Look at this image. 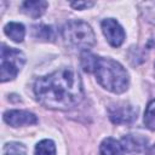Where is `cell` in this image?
Listing matches in <instances>:
<instances>
[{
    "label": "cell",
    "mask_w": 155,
    "mask_h": 155,
    "mask_svg": "<svg viewBox=\"0 0 155 155\" xmlns=\"http://www.w3.org/2000/svg\"><path fill=\"white\" fill-rule=\"evenodd\" d=\"M34 93L40 104L58 110L76 107L84 97L80 76L71 68H61L39 78L34 84Z\"/></svg>",
    "instance_id": "obj_1"
},
{
    "label": "cell",
    "mask_w": 155,
    "mask_h": 155,
    "mask_svg": "<svg viewBox=\"0 0 155 155\" xmlns=\"http://www.w3.org/2000/svg\"><path fill=\"white\" fill-rule=\"evenodd\" d=\"M81 64L85 71L93 73L98 84L113 93H122L128 87V74L126 69L111 58H103L90 52H84Z\"/></svg>",
    "instance_id": "obj_2"
},
{
    "label": "cell",
    "mask_w": 155,
    "mask_h": 155,
    "mask_svg": "<svg viewBox=\"0 0 155 155\" xmlns=\"http://www.w3.org/2000/svg\"><path fill=\"white\" fill-rule=\"evenodd\" d=\"M65 42L75 48L87 50L96 44V36L92 28L82 21H70L62 30Z\"/></svg>",
    "instance_id": "obj_3"
},
{
    "label": "cell",
    "mask_w": 155,
    "mask_h": 155,
    "mask_svg": "<svg viewBox=\"0 0 155 155\" xmlns=\"http://www.w3.org/2000/svg\"><path fill=\"white\" fill-rule=\"evenodd\" d=\"M25 63V56L22 51L7 47L5 44L1 46V82H6L17 76L19 70Z\"/></svg>",
    "instance_id": "obj_4"
},
{
    "label": "cell",
    "mask_w": 155,
    "mask_h": 155,
    "mask_svg": "<svg viewBox=\"0 0 155 155\" xmlns=\"http://www.w3.org/2000/svg\"><path fill=\"white\" fill-rule=\"evenodd\" d=\"M102 31L113 47H119L122 45L125 40V31L114 18H107L102 21Z\"/></svg>",
    "instance_id": "obj_5"
},
{
    "label": "cell",
    "mask_w": 155,
    "mask_h": 155,
    "mask_svg": "<svg viewBox=\"0 0 155 155\" xmlns=\"http://www.w3.org/2000/svg\"><path fill=\"white\" fill-rule=\"evenodd\" d=\"M109 117L114 124H130L137 117V110L130 104L126 103H117L110 105L108 109Z\"/></svg>",
    "instance_id": "obj_6"
},
{
    "label": "cell",
    "mask_w": 155,
    "mask_h": 155,
    "mask_svg": "<svg viewBox=\"0 0 155 155\" xmlns=\"http://www.w3.org/2000/svg\"><path fill=\"white\" fill-rule=\"evenodd\" d=\"M4 121L12 127H19L38 124V117L25 110H7L4 113Z\"/></svg>",
    "instance_id": "obj_7"
},
{
    "label": "cell",
    "mask_w": 155,
    "mask_h": 155,
    "mask_svg": "<svg viewBox=\"0 0 155 155\" xmlns=\"http://www.w3.org/2000/svg\"><path fill=\"white\" fill-rule=\"evenodd\" d=\"M148 139L140 134H127L121 139V145L124 150L130 153H139L145 149Z\"/></svg>",
    "instance_id": "obj_8"
},
{
    "label": "cell",
    "mask_w": 155,
    "mask_h": 155,
    "mask_svg": "<svg viewBox=\"0 0 155 155\" xmlns=\"http://www.w3.org/2000/svg\"><path fill=\"white\" fill-rule=\"evenodd\" d=\"M99 154L101 155H125L121 143H119L116 139H114L111 137L105 138L101 143Z\"/></svg>",
    "instance_id": "obj_9"
},
{
    "label": "cell",
    "mask_w": 155,
    "mask_h": 155,
    "mask_svg": "<svg viewBox=\"0 0 155 155\" xmlns=\"http://www.w3.org/2000/svg\"><path fill=\"white\" fill-rule=\"evenodd\" d=\"M47 8V2L46 1H24L22 4V11L29 16V17H33V18H38L40 17L45 10Z\"/></svg>",
    "instance_id": "obj_10"
},
{
    "label": "cell",
    "mask_w": 155,
    "mask_h": 155,
    "mask_svg": "<svg viewBox=\"0 0 155 155\" xmlns=\"http://www.w3.org/2000/svg\"><path fill=\"white\" fill-rule=\"evenodd\" d=\"M5 34L15 42H22L25 35L24 25L17 22H10L4 27Z\"/></svg>",
    "instance_id": "obj_11"
},
{
    "label": "cell",
    "mask_w": 155,
    "mask_h": 155,
    "mask_svg": "<svg viewBox=\"0 0 155 155\" xmlns=\"http://www.w3.org/2000/svg\"><path fill=\"white\" fill-rule=\"evenodd\" d=\"M35 155H56V145L51 139H44L35 147Z\"/></svg>",
    "instance_id": "obj_12"
},
{
    "label": "cell",
    "mask_w": 155,
    "mask_h": 155,
    "mask_svg": "<svg viewBox=\"0 0 155 155\" xmlns=\"http://www.w3.org/2000/svg\"><path fill=\"white\" fill-rule=\"evenodd\" d=\"M2 155H27V149L21 143L11 142L4 145Z\"/></svg>",
    "instance_id": "obj_13"
},
{
    "label": "cell",
    "mask_w": 155,
    "mask_h": 155,
    "mask_svg": "<svg viewBox=\"0 0 155 155\" xmlns=\"http://www.w3.org/2000/svg\"><path fill=\"white\" fill-rule=\"evenodd\" d=\"M33 34L36 39H41V40H52L54 38L53 34V29L48 25H36L33 27Z\"/></svg>",
    "instance_id": "obj_14"
},
{
    "label": "cell",
    "mask_w": 155,
    "mask_h": 155,
    "mask_svg": "<svg viewBox=\"0 0 155 155\" xmlns=\"http://www.w3.org/2000/svg\"><path fill=\"white\" fill-rule=\"evenodd\" d=\"M144 124L149 130L155 131V99L147 105L144 113Z\"/></svg>",
    "instance_id": "obj_15"
},
{
    "label": "cell",
    "mask_w": 155,
    "mask_h": 155,
    "mask_svg": "<svg viewBox=\"0 0 155 155\" xmlns=\"http://www.w3.org/2000/svg\"><path fill=\"white\" fill-rule=\"evenodd\" d=\"M93 5H94V2H92V1H75V2H71V7H74L75 10H85V8H88Z\"/></svg>",
    "instance_id": "obj_16"
},
{
    "label": "cell",
    "mask_w": 155,
    "mask_h": 155,
    "mask_svg": "<svg viewBox=\"0 0 155 155\" xmlns=\"http://www.w3.org/2000/svg\"><path fill=\"white\" fill-rule=\"evenodd\" d=\"M148 155H155V145L149 150V153H148Z\"/></svg>",
    "instance_id": "obj_17"
}]
</instances>
